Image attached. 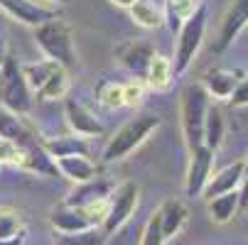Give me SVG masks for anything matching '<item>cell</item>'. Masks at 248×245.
<instances>
[{
  "label": "cell",
  "instance_id": "7",
  "mask_svg": "<svg viewBox=\"0 0 248 245\" xmlns=\"http://www.w3.org/2000/svg\"><path fill=\"white\" fill-rule=\"evenodd\" d=\"M49 223L57 233H84V231L98 228L96 218L91 216L86 206H69V203H59L52 208Z\"/></svg>",
  "mask_w": 248,
  "mask_h": 245
},
{
  "label": "cell",
  "instance_id": "10",
  "mask_svg": "<svg viewBox=\"0 0 248 245\" xmlns=\"http://www.w3.org/2000/svg\"><path fill=\"white\" fill-rule=\"evenodd\" d=\"M246 25H248V0H233L224 15V20H221V29H219V37L214 42V52H224L238 37V32Z\"/></svg>",
  "mask_w": 248,
  "mask_h": 245
},
{
  "label": "cell",
  "instance_id": "35",
  "mask_svg": "<svg viewBox=\"0 0 248 245\" xmlns=\"http://www.w3.org/2000/svg\"><path fill=\"white\" fill-rule=\"evenodd\" d=\"M238 203H241V208H246V206H248V169H246V174H243V182H241Z\"/></svg>",
  "mask_w": 248,
  "mask_h": 245
},
{
  "label": "cell",
  "instance_id": "19",
  "mask_svg": "<svg viewBox=\"0 0 248 245\" xmlns=\"http://www.w3.org/2000/svg\"><path fill=\"white\" fill-rule=\"evenodd\" d=\"M45 152L52 159L59 157H69V155H89V145H86V137L79 135H59V137H49L42 143Z\"/></svg>",
  "mask_w": 248,
  "mask_h": 245
},
{
  "label": "cell",
  "instance_id": "17",
  "mask_svg": "<svg viewBox=\"0 0 248 245\" xmlns=\"http://www.w3.org/2000/svg\"><path fill=\"white\" fill-rule=\"evenodd\" d=\"M113 189H116L113 182L96 177V179H91V182H86V184H79L72 194L66 196L64 203H69V206H89V203H93V201L108 199Z\"/></svg>",
  "mask_w": 248,
  "mask_h": 245
},
{
  "label": "cell",
  "instance_id": "24",
  "mask_svg": "<svg viewBox=\"0 0 248 245\" xmlns=\"http://www.w3.org/2000/svg\"><path fill=\"white\" fill-rule=\"evenodd\" d=\"M130 17L135 25H140L143 29H157L165 17H162V10L153 3V0H135V3L128 8Z\"/></svg>",
  "mask_w": 248,
  "mask_h": 245
},
{
  "label": "cell",
  "instance_id": "23",
  "mask_svg": "<svg viewBox=\"0 0 248 245\" xmlns=\"http://www.w3.org/2000/svg\"><path fill=\"white\" fill-rule=\"evenodd\" d=\"M202 5V0H165V22L172 32H177L182 27V22L187 17H192L197 13V8Z\"/></svg>",
  "mask_w": 248,
  "mask_h": 245
},
{
  "label": "cell",
  "instance_id": "27",
  "mask_svg": "<svg viewBox=\"0 0 248 245\" xmlns=\"http://www.w3.org/2000/svg\"><path fill=\"white\" fill-rule=\"evenodd\" d=\"M69 93V72L66 69H57V72L45 81V86L34 93V98L40 101H59V98H66Z\"/></svg>",
  "mask_w": 248,
  "mask_h": 245
},
{
  "label": "cell",
  "instance_id": "30",
  "mask_svg": "<svg viewBox=\"0 0 248 245\" xmlns=\"http://www.w3.org/2000/svg\"><path fill=\"white\" fill-rule=\"evenodd\" d=\"M98 101H101L108 111L123 108V84H113V81L103 84V86L98 88Z\"/></svg>",
  "mask_w": 248,
  "mask_h": 245
},
{
  "label": "cell",
  "instance_id": "2",
  "mask_svg": "<svg viewBox=\"0 0 248 245\" xmlns=\"http://www.w3.org/2000/svg\"><path fill=\"white\" fill-rule=\"evenodd\" d=\"M34 42L42 49V54L59 64L62 69L72 72L77 66V47H74V32L62 17H54L40 27H34Z\"/></svg>",
  "mask_w": 248,
  "mask_h": 245
},
{
  "label": "cell",
  "instance_id": "26",
  "mask_svg": "<svg viewBox=\"0 0 248 245\" xmlns=\"http://www.w3.org/2000/svg\"><path fill=\"white\" fill-rule=\"evenodd\" d=\"M57 69H62V66L54 64V61H49V59L34 61V64H25V66H22V74H25V79H27L30 91H32V93H37V91L45 86V81L57 72Z\"/></svg>",
  "mask_w": 248,
  "mask_h": 245
},
{
  "label": "cell",
  "instance_id": "21",
  "mask_svg": "<svg viewBox=\"0 0 248 245\" xmlns=\"http://www.w3.org/2000/svg\"><path fill=\"white\" fill-rule=\"evenodd\" d=\"M174 74H172V59L162 57V54H153L150 59V66H148V72H145V86L153 88V91H165L170 84H172Z\"/></svg>",
  "mask_w": 248,
  "mask_h": 245
},
{
  "label": "cell",
  "instance_id": "39",
  "mask_svg": "<svg viewBox=\"0 0 248 245\" xmlns=\"http://www.w3.org/2000/svg\"><path fill=\"white\" fill-rule=\"evenodd\" d=\"M47 3H54V5H66L69 0H47Z\"/></svg>",
  "mask_w": 248,
  "mask_h": 245
},
{
  "label": "cell",
  "instance_id": "33",
  "mask_svg": "<svg viewBox=\"0 0 248 245\" xmlns=\"http://www.w3.org/2000/svg\"><path fill=\"white\" fill-rule=\"evenodd\" d=\"M20 157H22V150L15 143L0 140V164H17L20 167Z\"/></svg>",
  "mask_w": 248,
  "mask_h": 245
},
{
  "label": "cell",
  "instance_id": "8",
  "mask_svg": "<svg viewBox=\"0 0 248 245\" xmlns=\"http://www.w3.org/2000/svg\"><path fill=\"white\" fill-rule=\"evenodd\" d=\"M214 159H217V152L204 145L189 152V169H187V182H185L187 196H202L211 177V169H214Z\"/></svg>",
  "mask_w": 248,
  "mask_h": 245
},
{
  "label": "cell",
  "instance_id": "37",
  "mask_svg": "<svg viewBox=\"0 0 248 245\" xmlns=\"http://www.w3.org/2000/svg\"><path fill=\"white\" fill-rule=\"evenodd\" d=\"M5 57H8V49H5V40L0 37V66H3V61H5Z\"/></svg>",
  "mask_w": 248,
  "mask_h": 245
},
{
  "label": "cell",
  "instance_id": "25",
  "mask_svg": "<svg viewBox=\"0 0 248 245\" xmlns=\"http://www.w3.org/2000/svg\"><path fill=\"white\" fill-rule=\"evenodd\" d=\"M224 130H226V123H224V115L221 111L211 103L209 111H206V120H204V147L209 150H219L221 140H224Z\"/></svg>",
  "mask_w": 248,
  "mask_h": 245
},
{
  "label": "cell",
  "instance_id": "36",
  "mask_svg": "<svg viewBox=\"0 0 248 245\" xmlns=\"http://www.w3.org/2000/svg\"><path fill=\"white\" fill-rule=\"evenodd\" d=\"M25 238H27V233H22L17 238H10V240H0V245H25Z\"/></svg>",
  "mask_w": 248,
  "mask_h": 245
},
{
  "label": "cell",
  "instance_id": "32",
  "mask_svg": "<svg viewBox=\"0 0 248 245\" xmlns=\"http://www.w3.org/2000/svg\"><path fill=\"white\" fill-rule=\"evenodd\" d=\"M140 245H165V238H162V231H160L157 211L148 218V223H145V228H143V238H140Z\"/></svg>",
  "mask_w": 248,
  "mask_h": 245
},
{
  "label": "cell",
  "instance_id": "5",
  "mask_svg": "<svg viewBox=\"0 0 248 245\" xmlns=\"http://www.w3.org/2000/svg\"><path fill=\"white\" fill-rule=\"evenodd\" d=\"M204 32H206V8L199 5L197 13L192 17H187L182 22V27L177 29L180 40H177V52L172 59V74L174 76H182L189 69V64L194 61V57L202 47V40H204Z\"/></svg>",
  "mask_w": 248,
  "mask_h": 245
},
{
  "label": "cell",
  "instance_id": "31",
  "mask_svg": "<svg viewBox=\"0 0 248 245\" xmlns=\"http://www.w3.org/2000/svg\"><path fill=\"white\" fill-rule=\"evenodd\" d=\"M145 98V81H140V79H130L123 84V106L128 108H135L140 106Z\"/></svg>",
  "mask_w": 248,
  "mask_h": 245
},
{
  "label": "cell",
  "instance_id": "28",
  "mask_svg": "<svg viewBox=\"0 0 248 245\" xmlns=\"http://www.w3.org/2000/svg\"><path fill=\"white\" fill-rule=\"evenodd\" d=\"M25 233V223L17 208L0 206V240H10Z\"/></svg>",
  "mask_w": 248,
  "mask_h": 245
},
{
  "label": "cell",
  "instance_id": "29",
  "mask_svg": "<svg viewBox=\"0 0 248 245\" xmlns=\"http://www.w3.org/2000/svg\"><path fill=\"white\" fill-rule=\"evenodd\" d=\"M54 238H57L54 245H101L103 243V233L98 228H91L84 233H57Z\"/></svg>",
  "mask_w": 248,
  "mask_h": 245
},
{
  "label": "cell",
  "instance_id": "14",
  "mask_svg": "<svg viewBox=\"0 0 248 245\" xmlns=\"http://www.w3.org/2000/svg\"><path fill=\"white\" fill-rule=\"evenodd\" d=\"M54 167H57V174H62L64 179L74 182L77 187L79 184H86L91 179L98 177V167L91 162L89 155H69V157H59L54 159Z\"/></svg>",
  "mask_w": 248,
  "mask_h": 245
},
{
  "label": "cell",
  "instance_id": "12",
  "mask_svg": "<svg viewBox=\"0 0 248 245\" xmlns=\"http://www.w3.org/2000/svg\"><path fill=\"white\" fill-rule=\"evenodd\" d=\"M243 174H246V162H233V164H226L224 169H219L217 174H211L202 196L209 201L214 196H221V194H229V191H238L241 182H243Z\"/></svg>",
  "mask_w": 248,
  "mask_h": 245
},
{
  "label": "cell",
  "instance_id": "1",
  "mask_svg": "<svg viewBox=\"0 0 248 245\" xmlns=\"http://www.w3.org/2000/svg\"><path fill=\"white\" fill-rule=\"evenodd\" d=\"M211 106V96L202 86V81L187 84L180 96V115H182V135L187 150H197L204 145V120Z\"/></svg>",
  "mask_w": 248,
  "mask_h": 245
},
{
  "label": "cell",
  "instance_id": "16",
  "mask_svg": "<svg viewBox=\"0 0 248 245\" xmlns=\"http://www.w3.org/2000/svg\"><path fill=\"white\" fill-rule=\"evenodd\" d=\"M187 206L180 201V199H167L162 201V206L157 208V218H160V231H162V238L165 243L170 238H174L187 223Z\"/></svg>",
  "mask_w": 248,
  "mask_h": 245
},
{
  "label": "cell",
  "instance_id": "11",
  "mask_svg": "<svg viewBox=\"0 0 248 245\" xmlns=\"http://www.w3.org/2000/svg\"><path fill=\"white\" fill-rule=\"evenodd\" d=\"M64 113H66V123L72 128V132L79 135V137H91V135L103 132L101 120L77 98H64Z\"/></svg>",
  "mask_w": 248,
  "mask_h": 245
},
{
  "label": "cell",
  "instance_id": "22",
  "mask_svg": "<svg viewBox=\"0 0 248 245\" xmlns=\"http://www.w3.org/2000/svg\"><path fill=\"white\" fill-rule=\"evenodd\" d=\"M241 208L238 203V191H229V194H221V196H214L206 201V211H209V218L219 223V226H226L236 211Z\"/></svg>",
  "mask_w": 248,
  "mask_h": 245
},
{
  "label": "cell",
  "instance_id": "20",
  "mask_svg": "<svg viewBox=\"0 0 248 245\" xmlns=\"http://www.w3.org/2000/svg\"><path fill=\"white\" fill-rule=\"evenodd\" d=\"M202 86L206 88L209 96L214 98H231L233 88L238 86V76L233 72H229V69H211V72H206Z\"/></svg>",
  "mask_w": 248,
  "mask_h": 245
},
{
  "label": "cell",
  "instance_id": "18",
  "mask_svg": "<svg viewBox=\"0 0 248 245\" xmlns=\"http://www.w3.org/2000/svg\"><path fill=\"white\" fill-rule=\"evenodd\" d=\"M20 167L22 169H30V172H37V174H45V177H57L54 159L45 152L40 140H37V143H32V145H27V147H22Z\"/></svg>",
  "mask_w": 248,
  "mask_h": 245
},
{
  "label": "cell",
  "instance_id": "4",
  "mask_svg": "<svg viewBox=\"0 0 248 245\" xmlns=\"http://www.w3.org/2000/svg\"><path fill=\"white\" fill-rule=\"evenodd\" d=\"M160 128V118L153 115V113H145V115H138L133 120H128L111 140L108 145L103 147V155L101 159L103 162H118L123 157H128L133 150H138L145 140Z\"/></svg>",
  "mask_w": 248,
  "mask_h": 245
},
{
  "label": "cell",
  "instance_id": "6",
  "mask_svg": "<svg viewBox=\"0 0 248 245\" xmlns=\"http://www.w3.org/2000/svg\"><path fill=\"white\" fill-rule=\"evenodd\" d=\"M138 194H140V189H138V184L135 182H121L113 191H111V196H108V208H106V218H103V223H101V233H103V238L106 235H113L116 231H121L125 223H128V218L133 216V211H135V206H138Z\"/></svg>",
  "mask_w": 248,
  "mask_h": 245
},
{
  "label": "cell",
  "instance_id": "13",
  "mask_svg": "<svg viewBox=\"0 0 248 245\" xmlns=\"http://www.w3.org/2000/svg\"><path fill=\"white\" fill-rule=\"evenodd\" d=\"M153 54H155V49L148 42H140V40L125 42L116 52V57L121 59V64L133 74V79H140V81L145 79V72H148V66H150Z\"/></svg>",
  "mask_w": 248,
  "mask_h": 245
},
{
  "label": "cell",
  "instance_id": "9",
  "mask_svg": "<svg viewBox=\"0 0 248 245\" xmlns=\"http://www.w3.org/2000/svg\"><path fill=\"white\" fill-rule=\"evenodd\" d=\"M0 10H3L8 17L17 20L20 25H30V27H40L57 15V10L40 5V3H32V0H0Z\"/></svg>",
  "mask_w": 248,
  "mask_h": 245
},
{
  "label": "cell",
  "instance_id": "40",
  "mask_svg": "<svg viewBox=\"0 0 248 245\" xmlns=\"http://www.w3.org/2000/svg\"><path fill=\"white\" fill-rule=\"evenodd\" d=\"M243 162H246V169H248V157H246V159H243Z\"/></svg>",
  "mask_w": 248,
  "mask_h": 245
},
{
  "label": "cell",
  "instance_id": "3",
  "mask_svg": "<svg viewBox=\"0 0 248 245\" xmlns=\"http://www.w3.org/2000/svg\"><path fill=\"white\" fill-rule=\"evenodd\" d=\"M0 106L20 118L30 115L34 108V93L27 86L22 66L10 54L5 57L3 66H0Z\"/></svg>",
  "mask_w": 248,
  "mask_h": 245
},
{
  "label": "cell",
  "instance_id": "15",
  "mask_svg": "<svg viewBox=\"0 0 248 245\" xmlns=\"http://www.w3.org/2000/svg\"><path fill=\"white\" fill-rule=\"evenodd\" d=\"M0 140H10V143H15L20 150L37 143V137H34V132L27 128L25 118L5 111L3 106H0Z\"/></svg>",
  "mask_w": 248,
  "mask_h": 245
},
{
  "label": "cell",
  "instance_id": "34",
  "mask_svg": "<svg viewBox=\"0 0 248 245\" xmlns=\"http://www.w3.org/2000/svg\"><path fill=\"white\" fill-rule=\"evenodd\" d=\"M229 103L233 108H241V106H248V76L246 79H238V86L233 88Z\"/></svg>",
  "mask_w": 248,
  "mask_h": 245
},
{
  "label": "cell",
  "instance_id": "38",
  "mask_svg": "<svg viewBox=\"0 0 248 245\" xmlns=\"http://www.w3.org/2000/svg\"><path fill=\"white\" fill-rule=\"evenodd\" d=\"M111 3H113V5H118V8H125V10H128V8L135 3V0H111Z\"/></svg>",
  "mask_w": 248,
  "mask_h": 245
}]
</instances>
